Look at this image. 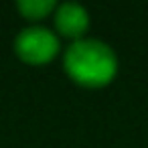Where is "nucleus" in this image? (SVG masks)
Listing matches in <instances>:
<instances>
[{
    "mask_svg": "<svg viewBox=\"0 0 148 148\" xmlns=\"http://www.w3.org/2000/svg\"><path fill=\"white\" fill-rule=\"evenodd\" d=\"M63 67L71 81H75L81 87H103L108 85L116 73H118V59L116 53L97 39H79L73 41L65 55H63Z\"/></svg>",
    "mask_w": 148,
    "mask_h": 148,
    "instance_id": "f257e3e1",
    "label": "nucleus"
},
{
    "mask_svg": "<svg viewBox=\"0 0 148 148\" xmlns=\"http://www.w3.org/2000/svg\"><path fill=\"white\" fill-rule=\"evenodd\" d=\"M59 37L45 27L23 29L14 39L16 55L29 65H45L53 61L59 53Z\"/></svg>",
    "mask_w": 148,
    "mask_h": 148,
    "instance_id": "f03ea898",
    "label": "nucleus"
},
{
    "mask_svg": "<svg viewBox=\"0 0 148 148\" xmlns=\"http://www.w3.org/2000/svg\"><path fill=\"white\" fill-rule=\"evenodd\" d=\"M55 29L61 37L79 41L89 29V14L81 4L65 2L55 8Z\"/></svg>",
    "mask_w": 148,
    "mask_h": 148,
    "instance_id": "7ed1b4c3",
    "label": "nucleus"
},
{
    "mask_svg": "<svg viewBox=\"0 0 148 148\" xmlns=\"http://www.w3.org/2000/svg\"><path fill=\"white\" fill-rule=\"evenodd\" d=\"M16 8L25 18L41 21L45 16H49L57 8V4L53 0H21V2H16Z\"/></svg>",
    "mask_w": 148,
    "mask_h": 148,
    "instance_id": "20e7f679",
    "label": "nucleus"
}]
</instances>
